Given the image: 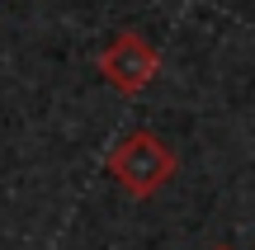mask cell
<instances>
[{"label":"cell","mask_w":255,"mask_h":250,"mask_svg":"<svg viewBox=\"0 0 255 250\" xmlns=\"http://www.w3.org/2000/svg\"><path fill=\"white\" fill-rule=\"evenodd\" d=\"M104 166H109V175L119 179L132 198H151L156 189L170 184V175H175V151L165 147L156 132H128L119 147L109 151Z\"/></svg>","instance_id":"1"},{"label":"cell","mask_w":255,"mask_h":250,"mask_svg":"<svg viewBox=\"0 0 255 250\" xmlns=\"http://www.w3.org/2000/svg\"><path fill=\"white\" fill-rule=\"evenodd\" d=\"M156 71H161V52H156L142 33H132V28L114 33L109 47L100 52V76H104L119 94H128V99L142 94L146 85L156 81Z\"/></svg>","instance_id":"2"},{"label":"cell","mask_w":255,"mask_h":250,"mask_svg":"<svg viewBox=\"0 0 255 250\" xmlns=\"http://www.w3.org/2000/svg\"><path fill=\"white\" fill-rule=\"evenodd\" d=\"M213 250H232V246H213Z\"/></svg>","instance_id":"3"}]
</instances>
